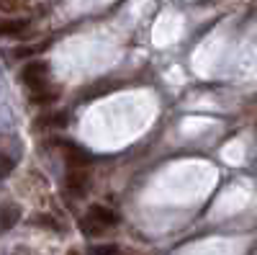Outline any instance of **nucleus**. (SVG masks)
<instances>
[{"label": "nucleus", "mask_w": 257, "mask_h": 255, "mask_svg": "<svg viewBox=\"0 0 257 255\" xmlns=\"http://www.w3.org/2000/svg\"><path fill=\"white\" fill-rule=\"evenodd\" d=\"M21 80L34 91L44 88L47 80H49V62H31V65H26L24 72H21Z\"/></svg>", "instance_id": "f257e3e1"}, {"label": "nucleus", "mask_w": 257, "mask_h": 255, "mask_svg": "<svg viewBox=\"0 0 257 255\" xmlns=\"http://www.w3.org/2000/svg\"><path fill=\"white\" fill-rule=\"evenodd\" d=\"M88 173L80 167H72L70 170V176H67V191L72 196H85V191H88Z\"/></svg>", "instance_id": "f03ea898"}, {"label": "nucleus", "mask_w": 257, "mask_h": 255, "mask_svg": "<svg viewBox=\"0 0 257 255\" xmlns=\"http://www.w3.org/2000/svg\"><path fill=\"white\" fill-rule=\"evenodd\" d=\"M62 152H64V160H67L70 167H85L90 162V155L82 150V147H75V144H62Z\"/></svg>", "instance_id": "7ed1b4c3"}, {"label": "nucleus", "mask_w": 257, "mask_h": 255, "mask_svg": "<svg viewBox=\"0 0 257 255\" xmlns=\"http://www.w3.org/2000/svg\"><path fill=\"white\" fill-rule=\"evenodd\" d=\"M29 29V21L24 18H6L0 21V36H24Z\"/></svg>", "instance_id": "20e7f679"}, {"label": "nucleus", "mask_w": 257, "mask_h": 255, "mask_svg": "<svg viewBox=\"0 0 257 255\" xmlns=\"http://www.w3.org/2000/svg\"><path fill=\"white\" fill-rule=\"evenodd\" d=\"M18 219H21V209H18V204H3V206H0V227H3V229L16 227Z\"/></svg>", "instance_id": "39448f33"}, {"label": "nucleus", "mask_w": 257, "mask_h": 255, "mask_svg": "<svg viewBox=\"0 0 257 255\" xmlns=\"http://www.w3.org/2000/svg\"><path fill=\"white\" fill-rule=\"evenodd\" d=\"M90 217H95V219H98L103 227H113V224L118 222L116 211L105 209V206H100V204H93V206H90Z\"/></svg>", "instance_id": "423d86ee"}, {"label": "nucleus", "mask_w": 257, "mask_h": 255, "mask_svg": "<svg viewBox=\"0 0 257 255\" xmlns=\"http://www.w3.org/2000/svg\"><path fill=\"white\" fill-rule=\"evenodd\" d=\"M80 232H82V235H88V237H100L103 235V232H105V227L95 219V217H82L80 219Z\"/></svg>", "instance_id": "0eeeda50"}, {"label": "nucleus", "mask_w": 257, "mask_h": 255, "mask_svg": "<svg viewBox=\"0 0 257 255\" xmlns=\"http://www.w3.org/2000/svg\"><path fill=\"white\" fill-rule=\"evenodd\" d=\"M36 126H67V114H49L47 119H41Z\"/></svg>", "instance_id": "6e6552de"}, {"label": "nucleus", "mask_w": 257, "mask_h": 255, "mask_svg": "<svg viewBox=\"0 0 257 255\" xmlns=\"http://www.w3.org/2000/svg\"><path fill=\"white\" fill-rule=\"evenodd\" d=\"M24 8H26L24 0H0V11H3V13H18Z\"/></svg>", "instance_id": "1a4fd4ad"}, {"label": "nucleus", "mask_w": 257, "mask_h": 255, "mask_svg": "<svg viewBox=\"0 0 257 255\" xmlns=\"http://www.w3.org/2000/svg\"><path fill=\"white\" fill-rule=\"evenodd\" d=\"M13 167H16V157H11V155H6V152H0V178H6Z\"/></svg>", "instance_id": "9d476101"}, {"label": "nucleus", "mask_w": 257, "mask_h": 255, "mask_svg": "<svg viewBox=\"0 0 257 255\" xmlns=\"http://www.w3.org/2000/svg\"><path fill=\"white\" fill-rule=\"evenodd\" d=\"M111 88H113V82H100L98 88H90V91H85V93H82V98H88V101H90V98H98L100 93H108Z\"/></svg>", "instance_id": "9b49d317"}, {"label": "nucleus", "mask_w": 257, "mask_h": 255, "mask_svg": "<svg viewBox=\"0 0 257 255\" xmlns=\"http://www.w3.org/2000/svg\"><path fill=\"white\" fill-rule=\"evenodd\" d=\"M34 224H39V227H49V229H59V224L52 222V217H47V214H36V217H34Z\"/></svg>", "instance_id": "f8f14e48"}, {"label": "nucleus", "mask_w": 257, "mask_h": 255, "mask_svg": "<svg viewBox=\"0 0 257 255\" xmlns=\"http://www.w3.org/2000/svg\"><path fill=\"white\" fill-rule=\"evenodd\" d=\"M93 255H118V247L116 245H95Z\"/></svg>", "instance_id": "ddd939ff"}, {"label": "nucleus", "mask_w": 257, "mask_h": 255, "mask_svg": "<svg viewBox=\"0 0 257 255\" xmlns=\"http://www.w3.org/2000/svg\"><path fill=\"white\" fill-rule=\"evenodd\" d=\"M67 255H80V252H77V250H70V252H67Z\"/></svg>", "instance_id": "4468645a"}]
</instances>
